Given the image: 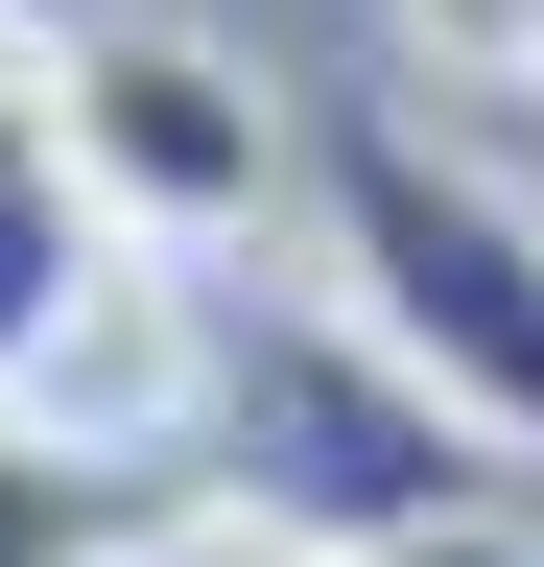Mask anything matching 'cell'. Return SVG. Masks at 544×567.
<instances>
[{"label": "cell", "instance_id": "8", "mask_svg": "<svg viewBox=\"0 0 544 567\" xmlns=\"http://www.w3.org/2000/svg\"><path fill=\"white\" fill-rule=\"evenodd\" d=\"M48 24H72V0H0V71H24V48H48Z\"/></svg>", "mask_w": 544, "mask_h": 567}, {"label": "cell", "instance_id": "3", "mask_svg": "<svg viewBox=\"0 0 544 567\" xmlns=\"http://www.w3.org/2000/svg\"><path fill=\"white\" fill-rule=\"evenodd\" d=\"M24 95H48L72 189H95L143 260H237L260 213L308 189V118L260 95V48H214V24H48Z\"/></svg>", "mask_w": 544, "mask_h": 567}, {"label": "cell", "instance_id": "6", "mask_svg": "<svg viewBox=\"0 0 544 567\" xmlns=\"http://www.w3.org/2000/svg\"><path fill=\"white\" fill-rule=\"evenodd\" d=\"M402 48L450 95H544V0H402Z\"/></svg>", "mask_w": 544, "mask_h": 567}, {"label": "cell", "instance_id": "4", "mask_svg": "<svg viewBox=\"0 0 544 567\" xmlns=\"http://www.w3.org/2000/svg\"><path fill=\"white\" fill-rule=\"evenodd\" d=\"M237 544V496L189 425H72V402H0V567H189Z\"/></svg>", "mask_w": 544, "mask_h": 567}, {"label": "cell", "instance_id": "2", "mask_svg": "<svg viewBox=\"0 0 544 567\" xmlns=\"http://www.w3.org/2000/svg\"><path fill=\"white\" fill-rule=\"evenodd\" d=\"M308 237H331V308L544 473V213L473 166V142H427L402 95H331L308 118Z\"/></svg>", "mask_w": 544, "mask_h": 567}, {"label": "cell", "instance_id": "7", "mask_svg": "<svg viewBox=\"0 0 544 567\" xmlns=\"http://www.w3.org/2000/svg\"><path fill=\"white\" fill-rule=\"evenodd\" d=\"M379 567H544V520H521V496H473V520H427V544H379Z\"/></svg>", "mask_w": 544, "mask_h": 567}, {"label": "cell", "instance_id": "5", "mask_svg": "<svg viewBox=\"0 0 544 567\" xmlns=\"http://www.w3.org/2000/svg\"><path fill=\"white\" fill-rule=\"evenodd\" d=\"M143 260L119 213L72 189V142H48V95H0V402H48V354H72V308Z\"/></svg>", "mask_w": 544, "mask_h": 567}, {"label": "cell", "instance_id": "1", "mask_svg": "<svg viewBox=\"0 0 544 567\" xmlns=\"http://www.w3.org/2000/svg\"><path fill=\"white\" fill-rule=\"evenodd\" d=\"M189 450H214L237 544H308V567H379V544L473 520V496H521V450H497L450 379H402L356 308H260V331H214V354H189Z\"/></svg>", "mask_w": 544, "mask_h": 567}]
</instances>
